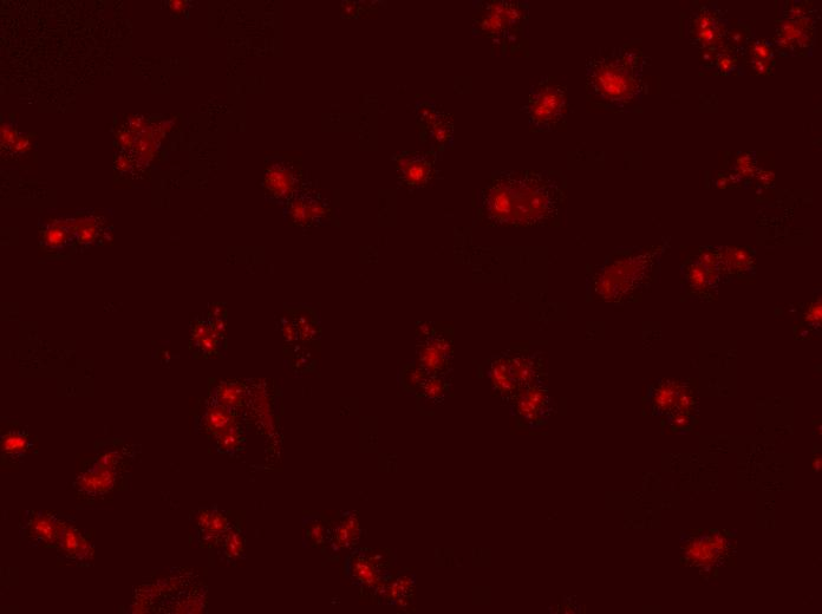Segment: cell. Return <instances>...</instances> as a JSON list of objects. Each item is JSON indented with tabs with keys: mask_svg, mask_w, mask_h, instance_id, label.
<instances>
[{
	"mask_svg": "<svg viewBox=\"0 0 822 614\" xmlns=\"http://www.w3.org/2000/svg\"><path fill=\"white\" fill-rule=\"evenodd\" d=\"M306 527H309V531L306 529V537H310V540L315 542V544L322 542L325 532L321 521H317L316 524L311 522L310 526Z\"/></svg>",
	"mask_w": 822,
	"mask_h": 614,
	"instance_id": "12",
	"label": "cell"
},
{
	"mask_svg": "<svg viewBox=\"0 0 822 614\" xmlns=\"http://www.w3.org/2000/svg\"><path fill=\"white\" fill-rule=\"evenodd\" d=\"M420 113V120L427 130L429 140L437 146H447L453 136V120L447 114L434 108L424 107Z\"/></svg>",
	"mask_w": 822,
	"mask_h": 614,
	"instance_id": "8",
	"label": "cell"
},
{
	"mask_svg": "<svg viewBox=\"0 0 822 614\" xmlns=\"http://www.w3.org/2000/svg\"><path fill=\"white\" fill-rule=\"evenodd\" d=\"M530 6L520 0H489L474 5L473 34L491 44L494 54L508 56L523 49Z\"/></svg>",
	"mask_w": 822,
	"mask_h": 614,
	"instance_id": "3",
	"label": "cell"
},
{
	"mask_svg": "<svg viewBox=\"0 0 822 614\" xmlns=\"http://www.w3.org/2000/svg\"><path fill=\"white\" fill-rule=\"evenodd\" d=\"M817 29V10L802 3L788 5L776 29L774 48L782 55H807L814 47Z\"/></svg>",
	"mask_w": 822,
	"mask_h": 614,
	"instance_id": "5",
	"label": "cell"
},
{
	"mask_svg": "<svg viewBox=\"0 0 822 614\" xmlns=\"http://www.w3.org/2000/svg\"><path fill=\"white\" fill-rule=\"evenodd\" d=\"M774 45L767 41H756L750 45V62L758 74H767L774 62Z\"/></svg>",
	"mask_w": 822,
	"mask_h": 614,
	"instance_id": "9",
	"label": "cell"
},
{
	"mask_svg": "<svg viewBox=\"0 0 822 614\" xmlns=\"http://www.w3.org/2000/svg\"><path fill=\"white\" fill-rule=\"evenodd\" d=\"M523 113L532 132L556 130L569 113L566 88L551 77H541L528 93Z\"/></svg>",
	"mask_w": 822,
	"mask_h": 614,
	"instance_id": "4",
	"label": "cell"
},
{
	"mask_svg": "<svg viewBox=\"0 0 822 614\" xmlns=\"http://www.w3.org/2000/svg\"><path fill=\"white\" fill-rule=\"evenodd\" d=\"M730 25L726 13L717 5H703L691 13V43L707 55H717L727 47Z\"/></svg>",
	"mask_w": 822,
	"mask_h": 614,
	"instance_id": "6",
	"label": "cell"
},
{
	"mask_svg": "<svg viewBox=\"0 0 822 614\" xmlns=\"http://www.w3.org/2000/svg\"><path fill=\"white\" fill-rule=\"evenodd\" d=\"M544 396L541 394V391L534 388H528L526 393L523 396H520L519 401V411L520 414H523L528 420H534V416H536L540 409L541 404L544 402Z\"/></svg>",
	"mask_w": 822,
	"mask_h": 614,
	"instance_id": "11",
	"label": "cell"
},
{
	"mask_svg": "<svg viewBox=\"0 0 822 614\" xmlns=\"http://www.w3.org/2000/svg\"><path fill=\"white\" fill-rule=\"evenodd\" d=\"M492 380L495 387L501 391V394H511V391H513L515 385H517V382L514 381L511 374L510 363L506 361H499L494 364Z\"/></svg>",
	"mask_w": 822,
	"mask_h": 614,
	"instance_id": "10",
	"label": "cell"
},
{
	"mask_svg": "<svg viewBox=\"0 0 822 614\" xmlns=\"http://www.w3.org/2000/svg\"><path fill=\"white\" fill-rule=\"evenodd\" d=\"M564 192L547 172H502L482 192L481 211L497 226H540L556 217Z\"/></svg>",
	"mask_w": 822,
	"mask_h": 614,
	"instance_id": "1",
	"label": "cell"
},
{
	"mask_svg": "<svg viewBox=\"0 0 822 614\" xmlns=\"http://www.w3.org/2000/svg\"><path fill=\"white\" fill-rule=\"evenodd\" d=\"M400 173L408 185L426 184L433 174V162L423 153H404L399 158Z\"/></svg>",
	"mask_w": 822,
	"mask_h": 614,
	"instance_id": "7",
	"label": "cell"
},
{
	"mask_svg": "<svg viewBox=\"0 0 822 614\" xmlns=\"http://www.w3.org/2000/svg\"><path fill=\"white\" fill-rule=\"evenodd\" d=\"M649 65L642 50L630 45L599 49L586 61L587 93L606 108H632L648 93L645 69Z\"/></svg>",
	"mask_w": 822,
	"mask_h": 614,
	"instance_id": "2",
	"label": "cell"
}]
</instances>
